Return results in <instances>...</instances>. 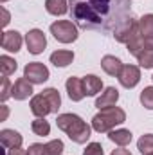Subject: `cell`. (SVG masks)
<instances>
[{
	"label": "cell",
	"mask_w": 153,
	"mask_h": 155,
	"mask_svg": "<svg viewBox=\"0 0 153 155\" xmlns=\"http://www.w3.org/2000/svg\"><path fill=\"white\" fill-rule=\"evenodd\" d=\"M70 18L83 31H114L132 15L130 0H69Z\"/></svg>",
	"instance_id": "obj_1"
},
{
	"label": "cell",
	"mask_w": 153,
	"mask_h": 155,
	"mask_svg": "<svg viewBox=\"0 0 153 155\" xmlns=\"http://www.w3.org/2000/svg\"><path fill=\"white\" fill-rule=\"evenodd\" d=\"M56 124L60 130H63L70 137V141H74L77 144H85L90 139L92 128L76 114H60L56 119Z\"/></svg>",
	"instance_id": "obj_2"
},
{
	"label": "cell",
	"mask_w": 153,
	"mask_h": 155,
	"mask_svg": "<svg viewBox=\"0 0 153 155\" xmlns=\"http://www.w3.org/2000/svg\"><path fill=\"white\" fill-rule=\"evenodd\" d=\"M126 121V114L122 108L119 107H108V108H103L99 114H96L92 119V128L99 134H105V132H112V128L117 124H122Z\"/></svg>",
	"instance_id": "obj_3"
},
{
	"label": "cell",
	"mask_w": 153,
	"mask_h": 155,
	"mask_svg": "<svg viewBox=\"0 0 153 155\" xmlns=\"http://www.w3.org/2000/svg\"><path fill=\"white\" fill-rule=\"evenodd\" d=\"M141 35L139 31V22L133 18V15H130L128 18H124L117 27L114 29V38L119 41V43H130L133 38H137Z\"/></svg>",
	"instance_id": "obj_4"
},
{
	"label": "cell",
	"mask_w": 153,
	"mask_h": 155,
	"mask_svg": "<svg viewBox=\"0 0 153 155\" xmlns=\"http://www.w3.org/2000/svg\"><path fill=\"white\" fill-rule=\"evenodd\" d=\"M50 35L61 43H72L77 40V27L70 20H58L50 25Z\"/></svg>",
	"instance_id": "obj_5"
},
{
	"label": "cell",
	"mask_w": 153,
	"mask_h": 155,
	"mask_svg": "<svg viewBox=\"0 0 153 155\" xmlns=\"http://www.w3.org/2000/svg\"><path fill=\"white\" fill-rule=\"evenodd\" d=\"M24 78L27 81H31L33 85H40L49 79V69L40 61H31L24 69Z\"/></svg>",
	"instance_id": "obj_6"
},
{
	"label": "cell",
	"mask_w": 153,
	"mask_h": 155,
	"mask_svg": "<svg viewBox=\"0 0 153 155\" xmlns=\"http://www.w3.org/2000/svg\"><path fill=\"white\" fill-rule=\"evenodd\" d=\"M63 153V141L54 139L47 144L34 143L27 148V155H61Z\"/></svg>",
	"instance_id": "obj_7"
},
{
	"label": "cell",
	"mask_w": 153,
	"mask_h": 155,
	"mask_svg": "<svg viewBox=\"0 0 153 155\" xmlns=\"http://www.w3.org/2000/svg\"><path fill=\"white\" fill-rule=\"evenodd\" d=\"M25 43H27V49L31 54H40L45 51V45H47V38L43 35V31L40 29H31L27 35H25Z\"/></svg>",
	"instance_id": "obj_8"
},
{
	"label": "cell",
	"mask_w": 153,
	"mask_h": 155,
	"mask_svg": "<svg viewBox=\"0 0 153 155\" xmlns=\"http://www.w3.org/2000/svg\"><path fill=\"white\" fill-rule=\"evenodd\" d=\"M141 79V71L135 65H124L121 74H119V83L124 88H133Z\"/></svg>",
	"instance_id": "obj_9"
},
{
	"label": "cell",
	"mask_w": 153,
	"mask_h": 155,
	"mask_svg": "<svg viewBox=\"0 0 153 155\" xmlns=\"http://www.w3.org/2000/svg\"><path fill=\"white\" fill-rule=\"evenodd\" d=\"M11 96H13L16 101H24V99L31 97V96H33V83H31V81H27L25 78L16 79V81H15V85H13Z\"/></svg>",
	"instance_id": "obj_10"
},
{
	"label": "cell",
	"mask_w": 153,
	"mask_h": 155,
	"mask_svg": "<svg viewBox=\"0 0 153 155\" xmlns=\"http://www.w3.org/2000/svg\"><path fill=\"white\" fill-rule=\"evenodd\" d=\"M22 35L18 33V31H5V33H2V49H5V51H9V52H16V51H20V47H22Z\"/></svg>",
	"instance_id": "obj_11"
},
{
	"label": "cell",
	"mask_w": 153,
	"mask_h": 155,
	"mask_svg": "<svg viewBox=\"0 0 153 155\" xmlns=\"http://www.w3.org/2000/svg\"><path fill=\"white\" fill-rule=\"evenodd\" d=\"M31 112L36 117H45L52 112V108H50V105L43 94H36L31 97Z\"/></svg>",
	"instance_id": "obj_12"
},
{
	"label": "cell",
	"mask_w": 153,
	"mask_h": 155,
	"mask_svg": "<svg viewBox=\"0 0 153 155\" xmlns=\"http://www.w3.org/2000/svg\"><path fill=\"white\" fill-rule=\"evenodd\" d=\"M65 87H67L69 97H70L72 101H81V99L86 96V94H85V87H83V79H79V78L70 76L67 79Z\"/></svg>",
	"instance_id": "obj_13"
},
{
	"label": "cell",
	"mask_w": 153,
	"mask_h": 155,
	"mask_svg": "<svg viewBox=\"0 0 153 155\" xmlns=\"http://www.w3.org/2000/svg\"><path fill=\"white\" fill-rule=\"evenodd\" d=\"M22 135L16 132V130H2L0 132V143H2V146L4 148H7V150H13V148H20L22 146Z\"/></svg>",
	"instance_id": "obj_14"
},
{
	"label": "cell",
	"mask_w": 153,
	"mask_h": 155,
	"mask_svg": "<svg viewBox=\"0 0 153 155\" xmlns=\"http://www.w3.org/2000/svg\"><path fill=\"white\" fill-rule=\"evenodd\" d=\"M117 99H119V90L114 88V87H108V88L96 99V107H97L99 110L108 108V107H115Z\"/></svg>",
	"instance_id": "obj_15"
},
{
	"label": "cell",
	"mask_w": 153,
	"mask_h": 155,
	"mask_svg": "<svg viewBox=\"0 0 153 155\" xmlns=\"http://www.w3.org/2000/svg\"><path fill=\"white\" fill-rule=\"evenodd\" d=\"M101 67H103V71L108 74V76H117L121 74V71H122V61L119 60V58H115V56H103V60H101Z\"/></svg>",
	"instance_id": "obj_16"
},
{
	"label": "cell",
	"mask_w": 153,
	"mask_h": 155,
	"mask_svg": "<svg viewBox=\"0 0 153 155\" xmlns=\"http://www.w3.org/2000/svg\"><path fill=\"white\" fill-rule=\"evenodd\" d=\"M83 87H85V94L86 96H96L97 92H101L103 81H101V78L94 76V74H88V76L83 78Z\"/></svg>",
	"instance_id": "obj_17"
},
{
	"label": "cell",
	"mask_w": 153,
	"mask_h": 155,
	"mask_svg": "<svg viewBox=\"0 0 153 155\" xmlns=\"http://www.w3.org/2000/svg\"><path fill=\"white\" fill-rule=\"evenodd\" d=\"M74 60V52L72 51H56L50 54V63L56 67H67L70 65Z\"/></svg>",
	"instance_id": "obj_18"
},
{
	"label": "cell",
	"mask_w": 153,
	"mask_h": 155,
	"mask_svg": "<svg viewBox=\"0 0 153 155\" xmlns=\"http://www.w3.org/2000/svg\"><path fill=\"white\" fill-rule=\"evenodd\" d=\"M45 9L54 16H61L69 11V4L67 0H45Z\"/></svg>",
	"instance_id": "obj_19"
},
{
	"label": "cell",
	"mask_w": 153,
	"mask_h": 155,
	"mask_svg": "<svg viewBox=\"0 0 153 155\" xmlns=\"http://www.w3.org/2000/svg\"><path fill=\"white\" fill-rule=\"evenodd\" d=\"M108 137H110V141L115 143L117 146H126V144L132 143V132H130V130H124V128H121V130H112Z\"/></svg>",
	"instance_id": "obj_20"
},
{
	"label": "cell",
	"mask_w": 153,
	"mask_h": 155,
	"mask_svg": "<svg viewBox=\"0 0 153 155\" xmlns=\"http://www.w3.org/2000/svg\"><path fill=\"white\" fill-rule=\"evenodd\" d=\"M41 94L45 96V99L49 101V105H50L52 112L56 114V112H58V108L61 107V96H60V92H58L56 88H45Z\"/></svg>",
	"instance_id": "obj_21"
},
{
	"label": "cell",
	"mask_w": 153,
	"mask_h": 155,
	"mask_svg": "<svg viewBox=\"0 0 153 155\" xmlns=\"http://www.w3.org/2000/svg\"><path fill=\"white\" fill-rule=\"evenodd\" d=\"M139 31L142 38H153V15H144L139 20Z\"/></svg>",
	"instance_id": "obj_22"
},
{
	"label": "cell",
	"mask_w": 153,
	"mask_h": 155,
	"mask_svg": "<svg viewBox=\"0 0 153 155\" xmlns=\"http://www.w3.org/2000/svg\"><path fill=\"white\" fill-rule=\"evenodd\" d=\"M137 148L142 155L153 153V134H146L137 141Z\"/></svg>",
	"instance_id": "obj_23"
},
{
	"label": "cell",
	"mask_w": 153,
	"mask_h": 155,
	"mask_svg": "<svg viewBox=\"0 0 153 155\" xmlns=\"http://www.w3.org/2000/svg\"><path fill=\"white\" fill-rule=\"evenodd\" d=\"M16 61L9 56H0V72L2 76H11L15 71H16Z\"/></svg>",
	"instance_id": "obj_24"
},
{
	"label": "cell",
	"mask_w": 153,
	"mask_h": 155,
	"mask_svg": "<svg viewBox=\"0 0 153 155\" xmlns=\"http://www.w3.org/2000/svg\"><path fill=\"white\" fill-rule=\"evenodd\" d=\"M31 130L36 134V135H49V132H50V124L45 121V117H38V119H34L33 121V124H31Z\"/></svg>",
	"instance_id": "obj_25"
},
{
	"label": "cell",
	"mask_w": 153,
	"mask_h": 155,
	"mask_svg": "<svg viewBox=\"0 0 153 155\" xmlns=\"http://www.w3.org/2000/svg\"><path fill=\"white\" fill-rule=\"evenodd\" d=\"M137 60H139L142 69H153V49H144L137 56Z\"/></svg>",
	"instance_id": "obj_26"
},
{
	"label": "cell",
	"mask_w": 153,
	"mask_h": 155,
	"mask_svg": "<svg viewBox=\"0 0 153 155\" xmlns=\"http://www.w3.org/2000/svg\"><path fill=\"white\" fill-rule=\"evenodd\" d=\"M146 47H144V38L139 35L137 38H133L130 43H128V52L130 54H133V56H139L142 51H144Z\"/></svg>",
	"instance_id": "obj_27"
},
{
	"label": "cell",
	"mask_w": 153,
	"mask_h": 155,
	"mask_svg": "<svg viewBox=\"0 0 153 155\" xmlns=\"http://www.w3.org/2000/svg\"><path fill=\"white\" fill-rule=\"evenodd\" d=\"M141 103H142L144 108L153 110V87H146L141 92Z\"/></svg>",
	"instance_id": "obj_28"
},
{
	"label": "cell",
	"mask_w": 153,
	"mask_h": 155,
	"mask_svg": "<svg viewBox=\"0 0 153 155\" xmlns=\"http://www.w3.org/2000/svg\"><path fill=\"white\" fill-rule=\"evenodd\" d=\"M11 90H13V87H11L9 79H7V76H4L2 78V87H0V101L2 103L11 96Z\"/></svg>",
	"instance_id": "obj_29"
},
{
	"label": "cell",
	"mask_w": 153,
	"mask_h": 155,
	"mask_svg": "<svg viewBox=\"0 0 153 155\" xmlns=\"http://www.w3.org/2000/svg\"><path fill=\"white\" fill-rule=\"evenodd\" d=\"M83 155H105V152H103V146L99 143H90V144H86Z\"/></svg>",
	"instance_id": "obj_30"
},
{
	"label": "cell",
	"mask_w": 153,
	"mask_h": 155,
	"mask_svg": "<svg viewBox=\"0 0 153 155\" xmlns=\"http://www.w3.org/2000/svg\"><path fill=\"white\" fill-rule=\"evenodd\" d=\"M0 11H2V25H4V27H5V25H7V24H9V22H11V20H9V13H7V11H5V7H2V9H0Z\"/></svg>",
	"instance_id": "obj_31"
},
{
	"label": "cell",
	"mask_w": 153,
	"mask_h": 155,
	"mask_svg": "<svg viewBox=\"0 0 153 155\" xmlns=\"http://www.w3.org/2000/svg\"><path fill=\"white\" fill-rule=\"evenodd\" d=\"M7 114H9L7 107H5V105H2V107H0V121H5V119H7Z\"/></svg>",
	"instance_id": "obj_32"
},
{
	"label": "cell",
	"mask_w": 153,
	"mask_h": 155,
	"mask_svg": "<svg viewBox=\"0 0 153 155\" xmlns=\"http://www.w3.org/2000/svg\"><path fill=\"white\" fill-rule=\"evenodd\" d=\"M110 155H132V153L128 150H124V148H119V150H114Z\"/></svg>",
	"instance_id": "obj_33"
},
{
	"label": "cell",
	"mask_w": 153,
	"mask_h": 155,
	"mask_svg": "<svg viewBox=\"0 0 153 155\" xmlns=\"http://www.w3.org/2000/svg\"><path fill=\"white\" fill-rule=\"evenodd\" d=\"M144 47L146 49H153V38H144Z\"/></svg>",
	"instance_id": "obj_34"
},
{
	"label": "cell",
	"mask_w": 153,
	"mask_h": 155,
	"mask_svg": "<svg viewBox=\"0 0 153 155\" xmlns=\"http://www.w3.org/2000/svg\"><path fill=\"white\" fill-rule=\"evenodd\" d=\"M0 2H2V4H4V2H7V0H0Z\"/></svg>",
	"instance_id": "obj_35"
},
{
	"label": "cell",
	"mask_w": 153,
	"mask_h": 155,
	"mask_svg": "<svg viewBox=\"0 0 153 155\" xmlns=\"http://www.w3.org/2000/svg\"><path fill=\"white\" fill-rule=\"evenodd\" d=\"M150 155H153V153H150Z\"/></svg>",
	"instance_id": "obj_36"
},
{
	"label": "cell",
	"mask_w": 153,
	"mask_h": 155,
	"mask_svg": "<svg viewBox=\"0 0 153 155\" xmlns=\"http://www.w3.org/2000/svg\"><path fill=\"white\" fill-rule=\"evenodd\" d=\"M151 79H153V78H151Z\"/></svg>",
	"instance_id": "obj_37"
}]
</instances>
